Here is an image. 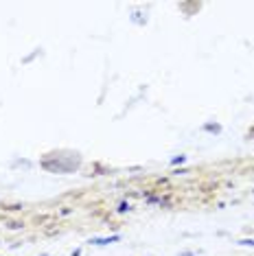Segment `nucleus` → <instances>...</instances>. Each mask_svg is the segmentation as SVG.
<instances>
[{"label":"nucleus","mask_w":254,"mask_h":256,"mask_svg":"<svg viewBox=\"0 0 254 256\" xmlns=\"http://www.w3.org/2000/svg\"><path fill=\"white\" fill-rule=\"evenodd\" d=\"M239 246H246V248H254V238H244V241H239Z\"/></svg>","instance_id":"1"},{"label":"nucleus","mask_w":254,"mask_h":256,"mask_svg":"<svg viewBox=\"0 0 254 256\" xmlns=\"http://www.w3.org/2000/svg\"><path fill=\"white\" fill-rule=\"evenodd\" d=\"M182 256H193V254H182Z\"/></svg>","instance_id":"2"}]
</instances>
